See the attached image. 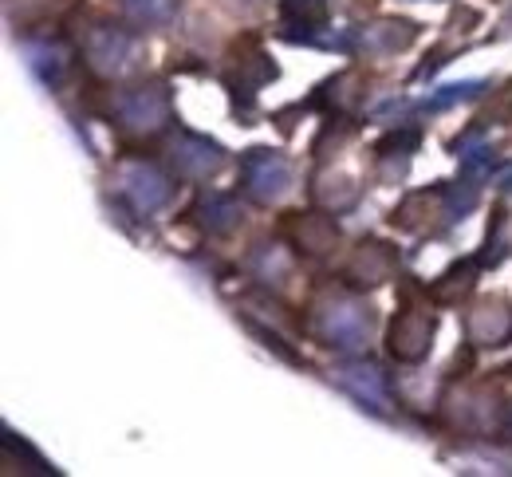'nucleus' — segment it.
Here are the masks:
<instances>
[{
	"instance_id": "0eeeda50",
	"label": "nucleus",
	"mask_w": 512,
	"mask_h": 477,
	"mask_svg": "<svg viewBox=\"0 0 512 477\" xmlns=\"http://www.w3.org/2000/svg\"><path fill=\"white\" fill-rule=\"evenodd\" d=\"M434 316L430 312H414V308H406V312H398V320L390 324V336H386V347H390V355L398 359V363H418V359H426V351H430V343H434Z\"/></svg>"
},
{
	"instance_id": "9b49d317",
	"label": "nucleus",
	"mask_w": 512,
	"mask_h": 477,
	"mask_svg": "<svg viewBox=\"0 0 512 477\" xmlns=\"http://www.w3.org/2000/svg\"><path fill=\"white\" fill-rule=\"evenodd\" d=\"M24 56H28V68L36 71L48 87H60L67 68H71V52H67L60 40H36V44H24Z\"/></svg>"
},
{
	"instance_id": "39448f33",
	"label": "nucleus",
	"mask_w": 512,
	"mask_h": 477,
	"mask_svg": "<svg viewBox=\"0 0 512 477\" xmlns=\"http://www.w3.org/2000/svg\"><path fill=\"white\" fill-rule=\"evenodd\" d=\"M241 190L256 205L280 202L292 190V162L280 150H264L256 146L241 158Z\"/></svg>"
},
{
	"instance_id": "423d86ee",
	"label": "nucleus",
	"mask_w": 512,
	"mask_h": 477,
	"mask_svg": "<svg viewBox=\"0 0 512 477\" xmlns=\"http://www.w3.org/2000/svg\"><path fill=\"white\" fill-rule=\"evenodd\" d=\"M166 158H170V166H174L182 178H190V182H205V178L217 174L221 162H225L217 142L193 135V131L170 135V142H166Z\"/></svg>"
},
{
	"instance_id": "2eb2a0df",
	"label": "nucleus",
	"mask_w": 512,
	"mask_h": 477,
	"mask_svg": "<svg viewBox=\"0 0 512 477\" xmlns=\"http://www.w3.org/2000/svg\"><path fill=\"white\" fill-rule=\"evenodd\" d=\"M280 16H284L292 28L316 32V28L327 24V0H284V4H280Z\"/></svg>"
},
{
	"instance_id": "f3484780",
	"label": "nucleus",
	"mask_w": 512,
	"mask_h": 477,
	"mask_svg": "<svg viewBox=\"0 0 512 477\" xmlns=\"http://www.w3.org/2000/svg\"><path fill=\"white\" fill-rule=\"evenodd\" d=\"M174 4L178 0H123V8H127L138 24H162V20H170L174 16Z\"/></svg>"
},
{
	"instance_id": "20e7f679",
	"label": "nucleus",
	"mask_w": 512,
	"mask_h": 477,
	"mask_svg": "<svg viewBox=\"0 0 512 477\" xmlns=\"http://www.w3.org/2000/svg\"><path fill=\"white\" fill-rule=\"evenodd\" d=\"M115 194L134 209V213H158L170 202L174 182L146 158H123L115 166Z\"/></svg>"
},
{
	"instance_id": "f257e3e1",
	"label": "nucleus",
	"mask_w": 512,
	"mask_h": 477,
	"mask_svg": "<svg viewBox=\"0 0 512 477\" xmlns=\"http://www.w3.org/2000/svg\"><path fill=\"white\" fill-rule=\"evenodd\" d=\"M312 336L335 351H363L375 336V308L363 304L351 292H323L312 304V320H308Z\"/></svg>"
},
{
	"instance_id": "1a4fd4ad",
	"label": "nucleus",
	"mask_w": 512,
	"mask_h": 477,
	"mask_svg": "<svg viewBox=\"0 0 512 477\" xmlns=\"http://www.w3.org/2000/svg\"><path fill=\"white\" fill-rule=\"evenodd\" d=\"M335 379H339V387H347L363 407L371 410H386L390 403V395H386V375L375 367V363H343L339 371H335Z\"/></svg>"
},
{
	"instance_id": "f8f14e48",
	"label": "nucleus",
	"mask_w": 512,
	"mask_h": 477,
	"mask_svg": "<svg viewBox=\"0 0 512 477\" xmlns=\"http://www.w3.org/2000/svg\"><path fill=\"white\" fill-rule=\"evenodd\" d=\"M193 217H197L209 233H233V229L241 225V205H237L233 194H217V190H209V194L197 198Z\"/></svg>"
},
{
	"instance_id": "7ed1b4c3",
	"label": "nucleus",
	"mask_w": 512,
	"mask_h": 477,
	"mask_svg": "<svg viewBox=\"0 0 512 477\" xmlns=\"http://www.w3.org/2000/svg\"><path fill=\"white\" fill-rule=\"evenodd\" d=\"M138 52H142V44H138V36L123 28V24H95V28H87V36H83V56H87V68L95 71V75H103V79H115V75H127L134 64H138Z\"/></svg>"
},
{
	"instance_id": "f03ea898",
	"label": "nucleus",
	"mask_w": 512,
	"mask_h": 477,
	"mask_svg": "<svg viewBox=\"0 0 512 477\" xmlns=\"http://www.w3.org/2000/svg\"><path fill=\"white\" fill-rule=\"evenodd\" d=\"M111 115L115 123L130 135H158L170 127L174 107H170V91L162 83H138L127 87L111 99Z\"/></svg>"
},
{
	"instance_id": "9d476101",
	"label": "nucleus",
	"mask_w": 512,
	"mask_h": 477,
	"mask_svg": "<svg viewBox=\"0 0 512 477\" xmlns=\"http://www.w3.org/2000/svg\"><path fill=\"white\" fill-rule=\"evenodd\" d=\"M347 280L351 284H367V288H375V284H386L390 276H394V253L386 249L383 241H363L359 249H355V257L347 261Z\"/></svg>"
},
{
	"instance_id": "6e6552de",
	"label": "nucleus",
	"mask_w": 512,
	"mask_h": 477,
	"mask_svg": "<svg viewBox=\"0 0 512 477\" xmlns=\"http://www.w3.org/2000/svg\"><path fill=\"white\" fill-rule=\"evenodd\" d=\"M465 332H469V343H477V347H501L512 336V312L501 300L489 296L465 316Z\"/></svg>"
},
{
	"instance_id": "dca6fc26",
	"label": "nucleus",
	"mask_w": 512,
	"mask_h": 477,
	"mask_svg": "<svg viewBox=\"0 0 512 477\" xmlns=\"http://www.w3.org/2000/svg\"><path fill=\"white\" fill-rule=\"evenodd\" d=\"M473 276H477V265L473 261H465V265H453L430 292H434V300H442V304H453L457 300V292L453 288H461V292H469L473 288Z\"/></svg>"
},
{
	"instance_id": "4468645a",
	"label": "nucleus",
	"mask_w": 512,
	"mask_h": 477,
	"mask_svg": "<svg viewBox=\"0 0 512 477\" xmlns=\"http://www.w3.org/2000/svg\"><path fill=\"white\" fill-rule=\"evenodd\" d=\"M296 229H300V245H304V253H327V249H335L339 229H335V221H331V217H323V213H308Z\"/></svg>"
},
{
	"instance_id": "ddd939ff",
	"label": "nucleus",
	"mask_w": 512,
	"mask_h": 477,
	"mask_svg": "<svg viewBox=\"0 0 512 477\" xmlns=\"http://www.w3.org/2000/svg\"><path fill=\"white\" fill-rule=\"evenodd\" d=\"M410 40H414V24H406V20H386V24H371L359 32V44L367 52H398Z\"/></svg>"
}]
</instances>
